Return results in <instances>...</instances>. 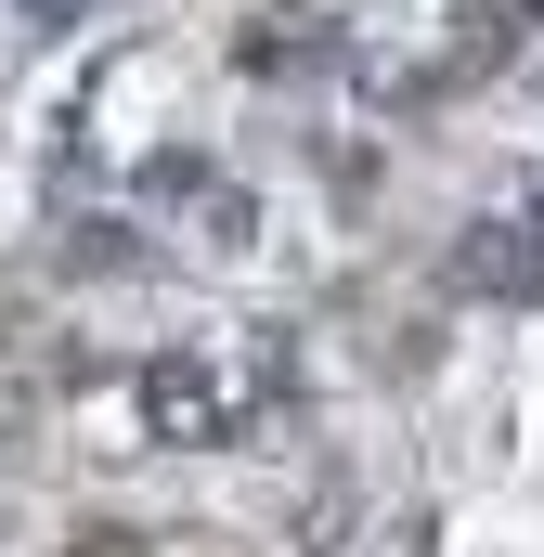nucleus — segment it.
Segmentation results:
<instances>
[{
    "mask_svg": "<svg viewBox=\"0 0 544 557\" xmlns=\"http://www.w3.org/2000/svg\"><path fill=\"white\" fill-rule=\"evenodd\" d=\"M454 273L467 285H544V247H506V234H493V247H467Z\"/></svg>",
    "mask_w": 544,
    "mask_h": 557,
    "instance_id": "obj_1",
    "label": "nucleus"
}]
</instances>
